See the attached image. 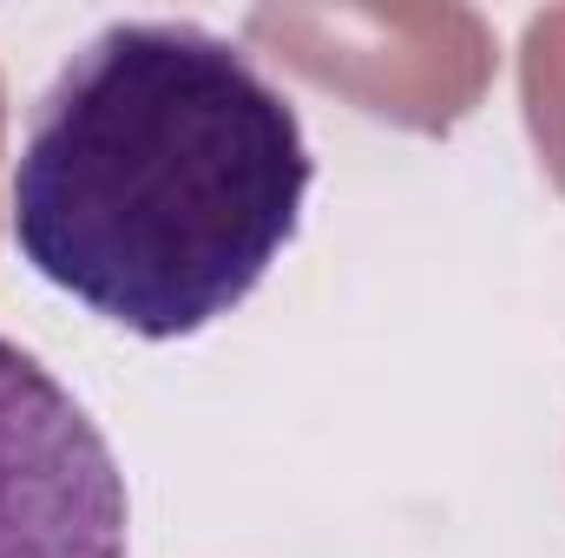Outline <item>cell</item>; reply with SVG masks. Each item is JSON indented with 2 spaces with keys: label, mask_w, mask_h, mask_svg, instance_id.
<instances>
[{
  "label": "cell",
  "mask_w": 565,
  "mask_h": 558,
  "mask_svg": "<svg viewBox=\"0 0 565 558\" xmlns=\"http://www.w3.org/2000/svg\"><path fill=\"white\" fill-rule=\"evenodd\" d=\"M132 493L73 388L0 335V558H126Z\"/></svg>",
  "instance_id": "cell-2"
},
{
  "label": "cell",
  "mask_w": 565,
  "mask_h": 558,
  "mask_svg": "<svg viewBox=\"0 0 565 558\" xmlns=\"http://www.w3.org/2000/svg\"><path fill=\"white\" fill-rule=\"evenodd\" d=\"M316 158L277 79L198 20H113L40 93L7 178L20 264L139 342L257 296Z\"/></svg>",
  "instance_id": "cell-1"
}]
</instances>
